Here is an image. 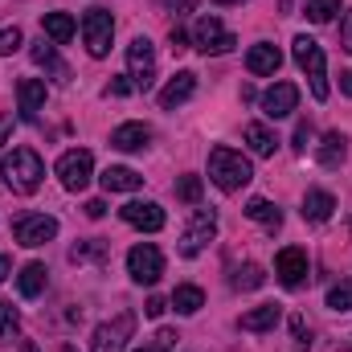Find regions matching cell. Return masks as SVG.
Returning <instances> with one entry per match:
<instances>
[{"mask_svg":"<svg viewBox=\"0 0 352 352\" xmlns=\"http://www.w3.org/2000/svg\"><path fill=\"white\" fill-rule=\"evenodd\" d=\"M131 328H135V316H131V311H119L115 320H107V324L94 328V336H90V352H123L127 349Z\"/></svg>","mask_w":352,"mask_h":352,"instance_id":"9c48e42d","label":"cell"},{"mask_svg":"<svg viewBox=\"0 0 352 352\" xmlns=\"http://www.w3.org/2000/svg\"><path fill=\"white\" fill-rule=\"evenodd\" d=\"M98 180H102V188H107V192H135V188L144 184V176L135 173V168H123V164H111Z\"/></svg>","mask_w":352,"mask_h":352,"instance_id":"ffe728a7","label":"cell"},{"mask_svg":"<svg viewBox=\"0 0 352 352\" xmlns=\"http://www.w3.org/2000/svg\"><path fill=\"white\" fill-rule=\"evenodd\" d=\"M176 197H180L184 205H197V201H201V176H180V180H176Z\"/></svg>","mask_w":352,"mask_h":352,"instance_id":"d6a6232c","label":"cell"},{"mask_svg":"<svg viewBox=\"0 0 352 352\" xmlns=\"http://www.w3.org/2000/svg\"><path fill=\"white\" fill-rule=\"evenodd\" d=\"M336 12H344V8H340V0H307V16H311L316 25H328Z\"/></svg>","mask_w":352,"mask_h":352,"instance_id":"f546056e","label":"cell"},{"mask_svg":"<svg viewBox=\"0 0 352 352\" xmlns=\"http://www.w3.org/2000/svg\"><path fill=\"white\" fill-rule=\"evenodd\" d=\"M16 291H21L25 299H37V295L45 291V266L41 263H25L21 266V274H16Z\"/></svg>","mask_w":352,"mask_h":352,"instance_id":"cb8c5ba5","label":"cell"},{"mask_svg":"<svg viewBox=\"0 0 352 352\" xmlns=\"http://www.w3.org/2000/svg\"><path fill=\"white\" fill-rule=\"evenodd\" d=\"M90 176H94V156H90L87 148L62 152V160H58V180H62L70 192H82L90 184Z\"/></svg>","mask_w":352,"mask_h":352,"instance_id":"30bf717a","label":"cell"},{"mask_svg":"<svg viewBox=\"0 0 352 352\" xmlns=\"http://www.w3.org/2000/svg\"><path fill=\"white\" fill-rule=\"evenodd\" d=\"M192 94H197V74H192V70H180L173 82L160 90V107H164V111H176V107L188 102Z\"/></svg>","mask_w":352,"mask_h":352,"instance_id":"2e32d148","label":"cell"},{"mask_svg":"<svg viewBox=\"0 0 352 352\" xmlns=\"http://www.w3.org/2000/svg\"><path fill=\"white\" fill-rule=\"evenodd\" d=\"M213 238H217V217H213V209H197V213H192V221L184 226V234H180V246H176V250H180L184 258H197Z\"/></svg>","mask_w":352,"mask_h":352,"instance_id":"5b68a950","label":"cell"},{"mask_svg":"<svg viewBox=\"0 0 352 352\" xmlns=\"http://www.w3.org/2000/svg\"><path fill=\"white\" fill-rule=\"evenodd\" d=\"M102 213H107V205H102L98 197H94V201H87V217H102Z\"/></svg>","mask_w":352,"mask_h":352,"instance_id":"b9f144b4","label":"cell"},{"mask_svg":"<svg viewBox=\"0 0 352 352\" xmlns=\"http://www.w3.org/2000/svg\"><path fill=\"white\" fill-rule=\"evenodd\" d=\"M21 45H25V33H21V29H16V25H8V29H4V33H0V54H4V58H8V54H16V50H21Z\"/></svg>","mask_w":352,"mask_h":352,"instance_id":"e575fe53","label":"cell"},{"mask_svg":"<svg viewBox=\"0 0 352 352\" xmlns=\"http://www.w3.org/2000/svg\"><path fill=\"white\" fill-rule=\"evenodd\" d=\"M340 90L352 98V70H344V74H340Z\"/></svg>","mask_w":352,"mask_h":352,"instance_id":"ee69618b","label":"cell"},{"mask_svg":"<svg viewBox=\"0 0 352 352\" xmlns=\"http://www.w3.org/2000/svg\"><path fill=\"white\" fill-rule=\"evenodd\" d=\"M0 176H4V184H8L12 192L29 197V192L41 188L45 164H41V156H37L33 148H12V152L4 156V164H0Z\"/></svg>","mask_w":352,"mask_h":352,"instance_id":"6da1fadb","label":"cell"},{"mask_svg":"<svg viewBox=\"0 0 352 352\" xmlns=\"http://www.w3.org/2000/svg\"><path fill=\"white\" fill-rule=\"evenodd\" d=\"M4 135H8V115H0V148H4Z\"/></svg>","mask_w":352,"mask_h":352,"instance_id":"bcb514c9","label":"cell"},{"mask_svg":"<svg viewBox=\"0 0 352 352\" xmlns=\"http://www.w3.org/2000/svg\"><path fill=\"white\" fill-rule=\"evenodd\" d=\"M29 54H33V62H37L41 70H50V74H54L58 82H66V78H70V70H66V66L58 62V50H54V45L45 41V37H41V41H33V50H29Z\"/></svg>","mask_w":352,"mask_h":352,"instance_id":"603a6c76","label":"cell"},{"mask_svg":"<svg viewBox=\"0 0 352 352\" xmlns=\"http://www.w3.org/2000/svg\"><path fill=\"white\" fill-rule=\"evenodd\" d=\"M246 217H250V221H258V226H266V230H278V226H283V213H278L266 197L246 201Z\"/></svg>","mask_w":352,"mask_h":352,"instance_id":"4316f807","label":"cell"},{"mask_svg":"<svg viewBox=\"0 0 352 352\" xmlns=\"http://www.w3.org/2000/svg\"><path fill=\"white\" fill-rule=\"evenodd\" d=\"M291 332H295V340H299V349H307V344H311V332H307V324H303V316H291Z\"/></svg>","mask_w":352,"mask_h":352,"instance_id":"74e56055","label":"cell"},{"mask_svg":"<svg viewBox=\"0 0 352 352\" xmlns=\"http://www.w3.org/2000/svg\"><path fill=\"white\" fill-rule=\"evenodd\" d=\"M307 140H311V123H299V127H295V144H291V148H295V152H307Z\"/></svg>","mask_w":352,"mask_h":352,"instance_id":"f35d334b","label":"cell"},{"mask_svg":"<svg viewBox=\"0 0 352 352\" xmlns=\"http://www.w3.org/2000/svg\"><path fill=\"white\" fill-rule=\"evenodd\" d=\"M246 144L254 156H274V148H278V140L266 123H246Z\"/></svg>","mask_w":352,"mask_h":352,"instance_id":"484cf974","label":"cell"},{"mask_svg":"<svg viewBox=\"0 0 352 352\" xmlns=\"http://www.w3.org/2000/svg\"><path fill=\"white\" fill-rule=\"evenodd\" d=\"M111 37H115V16L107 8H90L82 16V41H87L90 58H107L111 54Z\"/></svg>","mask_w":352,"mask_h":352,"instance_id":"8992f818","label":"cell"},{"mask_svg":"<svg viewBox=\"0 0 352 352\" xmlns=\"http://www.w3.org/2000/svg\"><path fill=\"white\" fill-rule=\"evenodd\" d=\"M102 254H107V246H102V242H78V246L70 250V258H74V263H87V258H102Z\"/></svg>","mask_w":352,"mask_h":352,"instance_id":"d590c367","label":"cell"},{"mask_svg":"<svg viewBox=\"0 0 352 352\" xmlns=\"http://www.w3.org/2000/svg\"><path fill=\"white\" fill-rule=\"evenodd\" d=\"M291 45H295V62H299V70H303L307 82H311L316 102H324V98H328V66H324V50H320V41H311V37L303 33V37H295Z\"/></svg>","mask_w":352,"mask_h":352,"instance_id":"3957f363","label":"cell"},{"mask_svg":"<svg viewBox=\"0 0 352 352\" xmlns=\"http://www.w3.org/2000/svg\"><path fill=\"white\" fill-rule=\"evenodd\" d=\"M278 66H283V54H278L270 41L250 45V54H246V70H250V74H274Z\"/></svg>","mask_w":352,"mask_h":352,"instance_id":"d6986e66","label":"cell"},{"mask_svg":"<svg viewBox=\"0 0 352 352\" xmlns=\"http://www.w3.org/2000/svg\"><path fill=\"white\" fill-rule=\"evenodd\" d=\"M148 144H152V127L148 123H123V127L111 131V148H119V152H144Z\"/></svg>","mask_w":352,"mask_h":352,"instance_id":"9a60e30c","label":"cell"},{"mask_svg":"<svg viewBox=\"0 0 352 352\" xmlns=\"http://www.w3.org/2000/svg\"><path fill=\"white\" fill-rule=\"evenodd\" d=\"M340 50L352 54V8H344V16H340Z\"/></svg>","mask_w":352,"mask_h":352,"instance_id":"8d00e7d4","label":"cell"},{"mask_svg":"<svg viewBox=\"0 0 352 352\" xmlns=\"http://www.w3.org/2000/svg\"><path fill=\"white\" fill-rule=\"evenodd\" d=\"M54 234H58V217H50V213H25L12 221V238L21 246H45Z\"/></svg>","mask_w":352,"mask_h":352,"instance_id":"8fae6325","label":"cell"},{"mask_svg":"<svg viewBox=\"0 0 352 352\" xmlns=\"http://www.w3.org/2000/svg\"><path fill=\"white\" fill-rule=\"evenodd\" d=\"M41 29H45L50 41L66 45V41L74 37V16H70V12H45V16H41Z\"/></svg>","mask_w":352,"mask_h":352,"instance_id":"d4e9b609","label":"cell"},{"mask_svg":"<svg viewBox=\"0 0 352 352\" xmlns=\"http://www.w3.org/2000/svg\"><path fill=\"white\" fill-rule=\"evenodd\" d=\"M8 274H12V263H8V258H4V254H0V283H4V278H8Z\"/></svg>","mask_w":352,"mask_h":352,"instance_id":"f6af8a7d","label":"cell"},{"mask_svg":"<svg viewBox=\"0 0 352 352\" xmlns=\"http://www.w3.org/2000/svg\"><path fill=\"white\" fill-rule=\"evenodd\" d=\"M274 274H278V283H283L287 291L303 287V278H307V250H299V246L278 250V258H274Z\"/></svg>","mask_w":352,"mask_h":352,"instance_id":"7c38bea8","label":"cell"},{"mask_svg":"<svg viewBox=\"0 0 352 352\" xmlns=\"http://www.w3.org/2000/svg\"><path fill=\"white\" fill-rule=\"evenodd\" d=\"M263 283H266V274H263V266H254V263L234 266V274H230V287L234 291H258Z\"/></svg>","mask_w":352,"mask_h":352,"instance_id":"83f0119b","label":"cell"},{"mask_svg":"<svg viewBox=\"0 0 352 352\" xmlns=\"http://www.w3.org/2000/svg\"><path fill=\"white\" fill-rule=\"evenodd\" d=\"M209 180L221 188V192H238V188H246L250 180H254V168H250V160L242 156V152H234V148H213L209 152Z\"/></svg>","mask_w":352,"mask_h":352,"instance_id":"7a4b0ae2","label":"cell"},{"mask_svg":"<svg viewBox=\"0 0 352 352\" xmlns=\"http://www.w3.org/2000/svg\"><path fill=\"white\" fill-rule=\"evenodd\" d=\"M131 82H127V78H115V82H111V94H131Z\"/></svg>","mask_w":352,"mask_h":352,"instance_id":"7bdbcfd3","label":"cell"},{"mask_svg":"<svg viewBox=\"0 0 352 352\" xmlns=\"http://www.w3.org/2000/svg\"><path fill=\"white\" fill-rule=\"evenodd\" d=\"M119 217H123L127 226L144 230V234H156V230H164V209H160L156 201H127V205L119 209Z\"/></svg>","mask_w":352,"mask_h":352,"instance_id":"4fadbf2b","label":"cell"},{"mask_svg":"<svg viewBox=\"0 0 352 352\" xmlns=\"http://www.w3.org/2000/svg\"><path fill=\"white\" fill-rule=\"evenodd\" d=\"M168 41H173V50L180 54V50H188V33L180 29V25H173V33H168Z\"/></svg>","mask_w":352,"mask_h":352,"instance_id":"ab89813d","label":"cell"},{"mask_svg":"<svg viewBox=\"0 0 352 352\" xmlns=\"http://www.w3.org/2000/svg\"><path fill=\"white\" fill-rule=\"evenodd\" d=\"M332 209H336V197H332V192L307 188V197H303V217H307V221H328Z\"/></svg>","mask_w":352,"mask_h":352,"instance_id":"44dd1931","label":"cell"},{"mask_svg":"<svg viewBox=\"0 0 352 352\" xmlns=\"http://www.w3.org/2000/svg\"><path fill=\"white\" fill-rule=\"evenodd\" d=\"M192 45H197L201 54H230L238 41H234V33H230L213 12H205V16L192 25Z\"/></svg>","mask_w":352,"mask_h":352,"instance_id":"ba28073f","label":"cell"},{"mask_svg":"<svg viewBox=\"0 0 352 352\" xmlns=\"http://www.w3.org/2000/svg\"><path fill=\"white\" fill-rule=\"evenodd\" d=\"M328 307L332 311H352V283H332L328 287Z\"/></svg>","mask_w":352,"mask_h":352,"instance_id":"1f68e13d","label":"cell"},{"mask_svg":"<svg viewBox=\"0 0 352 352\" xmlns=\"http://www.w3.org/2000/svg\"><path fill=\"white\" fill-rule=\"evenodd\" d=\"M127 78L135 90H152V82H156V50L148 37H135L127 45Z\"/></svg>","mask_w":352,"mask_h":352,"instance_id":"277c9868","label":"cell"},{"mask_svg":"<svg viewBox=\"0 0 352 352\" xmlns=\"http://www.w3.org/2000/svg\"><path fill=\"white\" fill-rule=\"evenodd\" d=\"M316 160H320L324 168H340V164L349 160V140H344L340 131H328V135L320 140V148H316Z\"/></svg>","mask_w":352,"mask_h":352,"instance_id":"ac0fdd59","label":"cell"},{"mask_svg":"<svg viewBox=\"0 0 352 352\" xmlns=\"http://www.w3.org/2000/svg\"><path fill=\"white\" fill-rule=\"evenodd\" d=\"M176 8H180V12H192V4H197V0H173Z\"/></svg>","mask_w":352,"mask_h":352,"instance_id":"7dc6e473","label":"cell"},{"mask_svg":"<svg viewBox=\"0 0 352 352\" xmlns=\"http://www.w3.org/2000/svg\"><path fill=\"white\" fill-rule=\"evenodd\" d=\"M278 320H283V307L278 303H263V307H254V311L242 316V332H270Z\"/></svg>","mask_w":352,"mask_h":352,"instance_id":"7402d4cb","label":"cell"},{"mask_svg":"<svg viewBox=\"0 0 352 352\" xmlns=\"http://www.w3.org/2000/svg\"><path fill=\"white\" fill-rule=\"evenodd\" d=\"M127 274H131L140 287H156L160 274H164V254H160L152 242L131 246V254H127Z\"/></svg>","mask_w":352,"mask_h":352,"instance_id":"52a82bcc","label":"cell"},{"mask_svg":"<svg viewBox=\"0 0 352 352\" xmlns=\"http://www.w3.org/2000/svg\"><path fill=\"white\" fill-rule=\"evenodd\" d=\"M164 307H168V303H164L160 295H152V299H148V307H144V316H152V320H156V316H164Z\"/></svg>","mask_w":352,"mask_h":352,"instance_id":"60d3db41","label":"cell"},{"mask_svg":"<svg viewBox=\"0 0 352 352\" xmlns=\"http://www.w3.org/2000/svg\"><path fill=\"white\" fill-rule=\"evenodd\" d=\"M173 307L180 311V316H197V311L205 307L201 287H176V291H173Z\"/></svg>","mask_w":352,"mask_h":352,"instance_id":"f1b7e54d","label":"cell"},{"mask_svg":"<svg viewBox=\"0 0 352 352\" xmlns=\"http://www.w3.org/2000/svg\"><path fill=\"white\" fill-rule=\"evenodd\" d=\"M16 102H21L25 119H37V111L45 107V82L41 78H21L16 82Z\"/></svg>","mask_w":352,"mask_h":352,"instance_id":"e0dca14e","label":"cell"},{"mask_svg":"<svg viewBox=\"0 0 352 352\" xmlns=\"http://www.w3.org/2000/svg\"><path fill=\"white\" fill-rule=\"evenodd\" d=\"M21 352H41V349H37L33 340H21Z\"/></svg>","mask_w":352,"mask_h":352,"instance_id":"c3c4849f","label":"cell"},{"mask_svg":"<svg viewBox=\"0 0 352 352\" xmlns=\"http://www.w3.org/2000/svg\"><path fill=\"white\" fill-rule=\"evenodd\" d=\"M213 4H221V8H226V4H242V0H213Z\"/></svg>","mask_w":352,"mask_h":352,"instance_id":"681fc988","label":"cell"},{"mask_svg":"<svg viewBox=\"0 0 352 352\" xmlns=\"http://www.w3.org/2000/svg\"><path fill=\"white\" fill-rule=\"evenodd\" d=\"M16 328H21V316H16V307L0 299V340L8 344V340L16 336Z\"/></svg>","mask_w":352,"mask_h":352,"instance_id":"4dcf8cb0","label":"cell"},{"mask_svg":"<svg viewBox=\"0 0 352 352\" xmlns=\"http://www.w3.org/2000/svg\"><path fill=\"white\" fill-rule=\"evenodd\" d=\"M173 344H176V332H173V328H160L148 344H140L135 352H173Z\"/></svg>","mask_w":352,"mask_h":352,"instance_id":"836d02e7","label":"cell"},{"mask_svg":"<svg viewBox=\"0 0 352 352\" xmlns=\"http://www.w3.org/2000/svg\"><path fill=\"white\" fill-rule=\"evenodd\" d=\"M62 352H78V349H70V344H66V349H62Z\"/></svg>","mask_w":352,"mask_h":352,"instance_id":"f907efd6","label":"cell"},{"mask_svg":"<svg viewBox=\"0 0 352 352\" xmlns=\"http://www.w3.org/2000/svg\"><path fill=\"white\" fill-rule=\"evenodd\" d=\"M258 102H263L266 119H287V115L299 107V87H295V82H274Z\"/></svg>","mask_w":352,"mask_h":352,"instance_id":"5bb4252c","label":"cell"}]
</instances>
